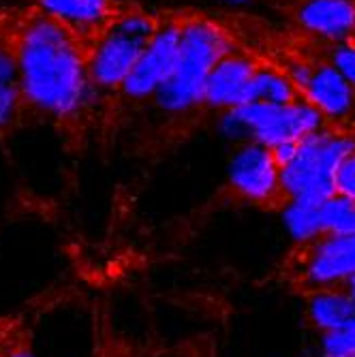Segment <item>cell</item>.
Wrapping results in <instances>:
<instances>
[{
	"instance_id": "obj_1",
	"label": "cell",
	"mask_w": 355,
	"mask_h": 357,
	"mask_svg": "<svg viewBox=\"0 0 355 357\" xmlns=\"http://www.w3.org/2000/svg\"><path fill=\"white\" fill-rule=\"evenodd\" d=\"M17 56L24 103L50 118L77 116L90 101L94 84L88 52L80 35L39 13L28 17L11 39Z\"/></svg>"
},
{
	"instance_id": "obj_2",
	"label": "cell",
	"mask_w": 355,
	"mask_h": 357,
	"mask_svg": "<svg viewBox=\"0 0 355 357\" xmlns=\"http://www.w3.org/2000/svg\"><path fill=\"white\" fill-rule=\"evenodd\" d=\"M227 54H232L229 41L214 24L197 20L180 26L176 67L167 82L154 92L156 103L169 112H182L202 103L212 69Z\"/></svg>"
},
{
	"instance_id": "obj_3",
	"label": "cell",
	"mask_w": 355,
	"mask_h": 357,
	"mask_svg": "<svg viewBox=\"0 0 355 357\" xmlns=\"http://www.w3.org/2000/svg\"><path fill=\"white\" fill-rule=\"evenodd\" d=\"M355 150V137L317 131L298 144L294 158L280 169V186L289 199L326 204L336 195V169Z\"/></svg>"
},
{
	"instance_id": "obj_4",
	"label": "cell",
	"mask_w": 355,
	"mask_h": 357,
	"mask_svg": "<svg viewBox=\"0 0 355 357\" xmlns=\"http://www.w3.org/2000/svg\"><path fill=\"white\" fill-rule=\"evenodd\" d=\"M321 114L308 101L292 105H272V103H246L232 107L225 126L232 133L252 135L257 144L276 148L289 142H302L317 133L321 126Z\"/></svg>"
},
{
	"instance_id": "obj_5",
	"label": "cell",
	"mask_w": 355,
	"mask_h": 357,
	"mask_svg": "<svg viewBox=\"0 0 355 357\" xmlns=\"http://www.w3.org/2000/svg\"><path fill=\"white\" fill-rule=\"evenodd\" d=\"M152 39L109 26L88 52V73L96 88H122Z\"/></svg>"
},
{
	"instance_id": "obj_6",
	"label": "cell",
	"mask_w": 355,
	"mask_h": 357,
	"mask_svg": "<svg viewBox=\"0 0 355 357\" xmlns=\"http://www.w3.org/2000/svg\"><path fill=\"white\" fill-rule=\"evenodd\" d=\"M180 50V26H165L156 32L142 58L137 60L135 69L122 84V92L133 99H144L154 94L172 75Z\"/></svg>"
},
{
	"instance_id": "obj_7",
	"label": "cell",
	"mask_w": 355,
	"mask_h": 357,
	"mask_svg": "<svg viewBox=\"0 0 355 357\" xmlns=\"http://www.w3.org/2000/svg\"><path fill=\"white\" fill-rule=\"evenodd\" d=\"M229 180L234 188L250 202H272L280 186V165L272 148L264 144L244 146L229 165Z\"/></svg>"
},
{
	"instance_id": "obj_8",
	"label": "cell",
	"mask_w": 355,
	"mask_h": 357,
	"mask_svg": "<svg viewBox=\"0 0 355 357\" xmlns=\"http://www.w3.org/2000/svg\"><path fill=\"white\" fill-rule=\"evenodd\" d=\"M257 73V67L242 56L227 54L212 69L204 101L214 107H240L250 103V84Z\"/></svg>"
},
{
	"instance_id": "obj_9",
	"label": "cell",
	"mask_w": 355,
	"mask_h": 357,
	"mask_svg": "<svg viewBox=\"0 0 355 357\" xmlns=\"http://www.w3.org/2000/svg\"><path fill=\"white\" fill-rule=\"evenodd\" d=\"M355 274V234L324 236L308 248L304 276L315 284H332Z\"/></svg>"
},
{
	"instance_id": "obj_10",
	"label": "cell",
	"mask_w": 355,
	"mask_h": 357,
	"mask_svg": "<svg viewBox=\"0 0 355 357\" xmlns=\"http://www.w3.org/2000/svg\"><path fill=\"white\" fill-rule=\"evenodd\" d=\"M39 13L64 24L75 35L84 32H105L118 17L112 0H35Z\"/></svg>"
},
{
	"instance_id": "obj_11",
	"label": "cell",
	"mask_w": 355,
	"mask_h": 357,
	"mask_svg": "<svg viewBox=\"0 0 355 357\" xmlns=\"http://www.w3.org/2000/svg\"><path fill=\"white\" fill-rule=\"evenodd\" d=\"M296 20L310 32L328 39H342L355 30L353 0H300Z\"/></svg>"
},
{
	"instance_id": "obj_12",
	"label": "cell",
	"mask_w": 355,
	"mask_h": 357,
	"mask_svg": "<svg viewBox=\"0 0 355 357\" xmlns=\"http://www.w3.org/2000/svg\"><path fill=\"white\" fill-rule=\"evenodd\" d=\"M302 92L310 105L328 116H342L353 105V86L340 75L334 64L315 67Z\"/></svg>"
},
{
	"instance_id": "obj_13",
	"label": "cell",
	"mask_w": 355,
	"mask_h": 357,
	"mask_svg": "<svg viewBox=\"0 0 355 357\" xmlns=\"http://www.w3.org/2000/svg\"><path fill=\"white\" fill-rule=\"evenodd\" d=\"M310 317L321 330L334 332L345 328L355 319V300L349 294H334V291H321L310 298Z\"/></svg>"
},
{
	"instance_id": "obj_14",
	"label": "cell",
	"mask_w": 355,
	"mask_h": 357,
	"mask_svg": "<svg viewBox=\"0 0 355 357\" xmlns=\"http://www.w3.org/2000/svg\"><path fill=\"white\" fill-rule=\"evenodd\" d=\"M250 103L292 105L298 103V88L294 82L268 69H257L250 84Z\"/></svg>"
},
{
	"instance_id": "obj_15",
	"label": "cell",
	"mask_w": 355,
	"mask_h": 357,
	"mask_svg": "<svg viewBox=\"0 0 355 357\" xmlns=\"http://www.w3.org/2000/svg\"><path fill=\"white\" fill-rule=\"evenodd\" d=\"M285 222L292 236L300 242H310L324 238V220H321V204L289 199L285 208Z\"/></svg>"
},
{
	"instance_id": "obj_16",
	"label": "cell",
	"mask_w": 355,
	"mask_h": 357,
	"mask_svg": "<svg viewBox=\"0 0 355 357\" xmlns=\"http://www.w3.org/2000/svg\"><path fill=\"white\" fill-rule=\"evenodd\" d=\"M24 96L20 82L17 84H0V133H7L15 124V120L22 114Z\"/></svg>"
},
{
	"instance_id": "obj_17",
	"label": "cell",
	"mask_w": 355,
	"mask_h": 357,
	"mask_svg": "<svg viewBox=\"0 0 355 357\" xmlns=\"http://www.w3.org/2000/svg\"><path fill=\"white\" fill-rule=\"evenodd\" d=\"M336 195L355 202V150L340 160L336 169Z\"/></svg>"
},
{
	"instance_id": "obj_18",
	"label": "cell",
	"mask_w": 355,
	"mask_h": 357,
	"mask_svg": "<svg viewBox=\"0 0 355 357\" xmlns=\"http://www.w3.org/2000/svg\"><path fill=\"white\" fill-rule=\"evenodd\" d=\"M332 64L351 86H355V43L338 45L332 54Z\"/></svg>"
},
{
	"instance_id": "obj_19",
	"label": "cell",
	"mask_w": 355,
	"mask_h": 357,
	"mask_svg": "<svg viewBox=\"0 0 355 357\" xmlns=\"http://www.w3.org/2000/svg\"><path fill=\"white\" fill-rule=\"evenodd\" d=\"M0 357H37V355L28 351L26 347H13V349H7L5 353H0Z\"/></svg>"
},
{
	"instance_id": "obj_20",
	"label": "cell",
	"mask_w": 355,
	"mask_h": 357,
	"mask_svg": "<svg viewBox=\"0 0 355 357\" xmlns=\"http://www.w3.org/2000/svg\"><path fill=\"white\" fill-rule=\"evenodd\" d=\"M222 3H229V5H244V3H252V0H222Z\"/></svg>"
}]
</instances>
